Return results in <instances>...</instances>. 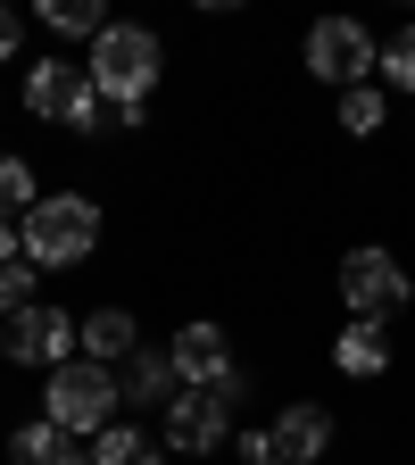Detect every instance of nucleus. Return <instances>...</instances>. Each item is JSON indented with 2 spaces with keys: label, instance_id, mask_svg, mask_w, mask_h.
<instances>
[{
  "label": "nucleus",
  "instance_id": "f257e3e1",
  "mask_svg": "<svg viewBox=\"0 0 415 465\" xmlns=\"http://www.w3.org/2000/svg\"><path fill=\"white\" fill-rule=\"evenodd\" d=\"M158 34L150 25H125V17H108V34L84 50V75H92V92L125 116V125H142V108H150V92H158Z\"/></svg>",
  "mask_w": 415,
  "mask_h": 465
},
{
  "label": "nucleus",
  "instance_id": "f03ea898",
  "mask_svg": "<svg viewBox=\"0 0 415 465\" xmlns=\"http://www.w3.org/2000/svg\"><path fill=\"white\" fill-rule=\"evenodd\" d=\"M100 250V200L84 192H42L25 216V266L34 274H75Z\"/></svg>",
  "mask_w": 415,
  "mask_h": 465
},
{
  "label": "nucleus",
  "instance_id": "7ed1b4c3",
  "mask_svg": "<svg viewBox=\"0 0 415 465\" xmlns=\"http://www.w3.org/2000/svg\"><path fill=\"white\" fill-rule=\"evenodd\" d=\"M25 116L67 125V134H125V116L92 92L84 58H34V67H25Z\"/></svg>",
  "mask_w": 415,
  "mask_h": 465
},
{
  "label": "nucleus",
  "instance_id": "20e7f679",
  "mask_svg": "<svg viewBox=\"0 0 415 465\" xmlns=\"http://www.w3.org/2000/svg\"><path fill=\"white\" fill-rule=\"evenodd\" d=\"M116 407H125V391H116V366H92V358H67L50 382H42V416L58 432L75 440H100L116 424Z\"/></svg>",
  "mask_w": 415,
  "mask_h": 465
},
{
  "label": "nucleus",
  "instance_id": "39448f33",
  "mask_svg": "<svg viewBox=\"0 0 415 465\" xmlns=\"http://www.w3.org/2000/svg\"><path fill=\"white\" fill-rule=\"evenodd\" d=\"M242 399H250V374L232 366L216 391H183V399H174L166 416H158V440H166L174 457H216V449L232 440V407H242Z\"/></svg>",
  "mask_w": 415,
  "mask_h": 465
},
{
  "label": "nucleus",
  "instance_id": "423d86ee",
  "mask_svg": "<svg viewBox=\"0 0 415 465\" xmlns=\"http://www.w3.org/2000/svg\"><path fill=\"white\" fill-rule=\"evenodd\" d=\"M407 300H415V274L382 242H358L341 258V308H349V324H390Z\"/></svg>",
  "mask_w": 415,
  "mask_h": 465
},
{
  "label": "nucleus",
  "instance_id": "0eeeda50",
  "mask_svg": "<svg viewBox=\"0 0 415 465\" xmlns=\"http://www.w3.org/2000/svg\"><path fill=\"white\" fill-rule=\"evenodd\" d=\"M308 75L332 84V92H358L382 75V42L358 25V17H316L308 25Z\"/></svg>",
  "mask_w": 415,
  "mask_h": 465
},
{
  "label": "nucleus",
  "instance_id": "6e6552de",
  "mask_svg": "<svg viewBox=\"0 0 415 465\" xmlns=\"http://www.w3.org/2000/svg\"><path fill=\"white\" fill-rule=\"evenodd\" d=\"M0 349H9V366H42V374H58L67 358H84V349H75V316L50 308V300H34L25 316H9Z\"/></svg>",
  "mask_w": 415,
  "mask_h": 465
},
{
  "label": "nucleus",
  "instance_id": "1a4fd4ad",
  "mask_svg": "<svg viewBox=\"0 0 415 465\" xmlns=\"http://www.w3.org/2000/svg\"><path fill=\"white\" fill-rule=\"evenodd\" d=\"M166 358H174V382H183V391H216V382L232 374V341H224V324L192 316L183 332L166 341Z\"/></svg>",
  "mask_w": 415,
  "mask_h": 465
},
{
  "label": "nucleus",
  "instance_id": "9d476101",
  "mask_svg": "<svg viewBox=\"0 0 415 465\" xmlns=\"http://www.w3.org/2000/svg\"><path fill=\"white\" fill-rule=\"evenodd\" d=\"M266 449H274V465H316L332 449V416H324L316 399H291L282 416L266 424Z\"/></svg>",
  "mask_w": 415,
  "mask_h": 465
},
{
  "label": "nucleus",
  "instance_id": "9b49d317",
  "mask_svg": "<svg viewBox=\"0 0 415 465\" xmlns=\"http://www.w3.org/2000/svg\"><path fill=\"white\" fill-rule=\"evenodd\" d=\"M75 349H84L92 366H125L133 349H142V324L125 308H92V316H75Z\"/></svg>",
  "mask_w": 415,
  "mask_h": 465
},
{
  "label": "nucleus",
  "instance_id": "f8f14e48",
  "mask_svg": "<svg viewBox=\"0 0 415 465\" xmlns=\"http://www.w3.org/2000/svg\"><path fill=\"white\" fill-rule=\"evenodd\" d=\"M116 391H125L133 407H158V416L183 399V382H174V358H166V349H133V358L116 366Z\"/></svg>",
  "mask_w": 415,
  "mask_h": 465
},
{
  "label": "nucleus",
  "instance_id": "ddd939ff",
  "mask_svg": "<svg viewBox=\"0 0 415 465\" xmlns=\"http://www.w3.org/2000/svg\"><path fill=\"white\" fill-rule=\"evenodd\" d=\"M9 465H92V440H75V432H58L50 416H34V424L9 432Z\"/></svg>",
  "mask_w": 415,
  "mask_h": 465
},
{
  "label": "nucleus",
  "instance_id": "4468645a",
  "mask_svg": "<svg viewBox=\"0 0 415 465\" xmlns=\"http://www.w3.org/2000/svg\"><path fill=\"white\" fill-rule=\"evenodd\" d=\"M332 366H341V374H358V382L390 374V332H382V324H349V332L332 341Z\"/></svg>",
  "mask_w": 415,
  "mask_h": 465
},
{
  "label": "nucleus",
  "instance_id": "2eb2a0df",
  "mask_svg": "<svg viewBox=\"0 0 415 465\" xmlns=\"http://www.w3.org/2000/svg\"><path fill=\"white\" fill-rule=\"evenodd\" d=\"M92 465H166V440H150L142 424H108L92 440Z\"/></svg>",
  "mask_w": 415,
  "mask_h": 465
},
{
  "label": "nucleus",
  "instance_id": "dca6fc26",
  "mask_svg": "<svg viewBox=\"0 0 415 465\" xmlns=\"http://www.w3.org/2000/svg\"><path fill=\"white\" fill-rule=\"evenodd\" d=\"M34 200H42L34 166H25L17 150H0V224H25V216H34Z\"/></svg>",
  "mask_w": 415,
  "mask_h": 465
},
{
  "label": "nucleus",
  "instance_id": "f3484780",
  "mask_svg": "<svg viewBox=\"0 0 415 465\" xmlns=\"http://www.w3.org/2000/svg\"><path fill=\"white\" fill-rule=\"evenodd\" d=\"M42 25H50V34L100 42V34H108V9H100V0H42Z\"/></svg>",
  "mask_w": 415,
  "mask_h": 465
},
{
  "label": "nucleus",
  "instance_id": "a211bd4d",
  "mask_svg": "<svg viewBox=\"0 0 415 465\" xmlns=\"http://www.w3.org/2000/svg\"><path fill=\"white\" fill-rule=\"evenodd\" d=\"M382 116H390V92L382 84H358V92H341V134H382Z\"/></svg>",
  "mask_w": 415,
  "mask_h": 465
},
{
  "label": "nucleus",
  "instance_id": "6ab92c4d",
  "mask_svg": "<svg viewBox=\"0 0 415 465\" xmlns=\"http://www.w3.org/2000/svg\"><path fill=\"white\" fill-rule=\"evenodd\" d=\"M382 92H407L415 100V25H399L390 42H382V75H374Z\"/></svg>",
  "mask_w": 415,
  "mask_h": 465
},
{
  "label": "nucleus",
  "instance_id": "aec40b11",
  "mask_svg": "<svg viewBox=\"0 0 415 465\" xmlns=\"http://www.w3.org/2000/svg\"><path fill=\"white\" fill-rule=\"evenodd\" d=\"M25 308H34V266H25V258H9V266H0V324L25 316Z\"/></svg>",
  "mask_w": 415,
  "mask_h": 465
},
{
  "label": "nucleus",
  "instance_id": "412c9836",
  "mask_svg": "<svg viewBox=\"0 0 415 465\" xmlns=\"http://www.w3.org/2000/svg\"><path fill=\"white\" fill-rule=\"evenodd\" d=\"M17 42H25V17H17V9H0V58H17Z\"/></svg>",
  "mask_w": 415,
  "mask_h": 465
}]
</instances>
